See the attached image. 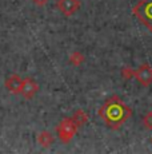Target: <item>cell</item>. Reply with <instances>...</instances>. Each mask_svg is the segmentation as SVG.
Instances as JSON below:
<instances>
[{
	"label": "cell",
	"mask_w": 152,
	"mask_h": 154,
	"mask_svg": "<svg viewBox=\"0 0 152 154\" xmlns=\"http://www.w3.org/2000/svg\"><path fill=\"white\" fill-rule=\"evenodd\" d=\"M132 115V109L128 107L121 98L112 95L99 109V117L103 119L104 125L111 130H118L127 122Z\"/></svg>",
	"instance_id": "1"
},
{
	"label": "cell",
	"mask_w": 152,
	"mask_h": 154,
	"mask_svg": "<svg viewBox=\"0 0 152 154\" xmlns=\"http://www.w3.org/2000/svg\"><path fill=\"white\" fill-rule=\"evenodd\" d=\"M133 16L152 32V0H139L132 7Z\"/></svg>",
	"instance_id": "2"
},
{
	"label": "cell",
	"mask_w": 152,
	"mask_h": 154,
	"mask_svg": "<svg viewBox=\"0 0 152 154\" xmlns=\"http://www.w3.org/2000/svg\"><path fill=\"white\" fill-rule=\"evenodd\" d=\"M77 130L79 126L76 125L72 118H63L59 122V125L56 126L57 137L63 143H69L72 141V138L76 135Z\"/></svg>",
	"instance_id": "3"
},
{
	"label": "cell",
	"mask_w": 152,
	"mask_h": 154,
	"mask_svg": "<svg viewBox=\"0 0 152 154\" xmlns=\"http://www.w3.org/2000/svg\"><path fill=\"white\" fill-rule=\"evenodd\" d=\"M133 76L137 83L143 87H148L152 85V66L148 63H143L139 69L133 71Z\"/></svg>",
	"instance_id": "4"
},
{
	"label": "cell",
	"mask_w": 152,
	"mask_h": 154,
	"mask_svg": "<svg viewBox=\"0 0 152 154\" xmlns=\"http://www.w3.org/2000/svg\"><path fill=\"white\" fill-rule=\"evenodd\" d=\"M39 93V85L32 76H25L23 79L22 88H20V95L25 99H32L36 94Z\"/></svg>",
	"instance_id": "5"
},
{
	"label": "cell",
	"mask_w": 152,
	"mask_h": 154,
	"mask_svg": "<svg viewBox=\"0 0 152 154\" xmlns=\"http://www.w3.org/2000/svg\"><path fill=\"white\" fill-rule=\"evenodd\" d=\"M81 3L79 0H57L56 7L64 16H72L79 11Z\"/></svg>",
	"instance_id": "6"
},
{
	"label": "cell",
	"mask_w": 152,
	"mask_h": 154,
	"mask_svg": "<svg viewBox=\"0 0 152 154\" xmlns=\"http://www.w3.org/2000/svg\"><path fill=\"white\" fill-rule=\"evenodd\" d=\"M22 83H23V78L17 74H12L10 75L4 82V86L7 88L8 93L13 94V95H17L20 94V88H22Z\"/></svg>",
	"instance_id": "7"
},
{
	"label": "cell",
	"mask_w": 152,
	"mask_h": 154,
	"mask_svg": "<svg viewBox=\"0 0 152 154\" xmlns=\"http://www.w3.org/2000/svg\"><path fill=\"white\" fill-rule=\"evenodd\" d=\"M37 142H39L40 146L49 147L52 145V142H54V137H52V134L48 130H44V131L39 133V135H37Z\"/></svg>",
	"instance_id": "8"
},
{
	"label": "cell",
	"mask_w": 152,
	"mask_h": 154,
	"mask_svg": "<svg viewBox=\"0 0 152 154\" xmlns=\"http://www.w3.org/2000/svg\"><path fill=\"white\" fill-rule=\"evenodd\" d=\"M72 119L75 121V123L79 127H81V126H84L87 122H88V114H87L84 110L79 109V110H76L74 112V115H72Z\"/></svg>",
	"instance_id": "9"
},
{
	"label": "cell",
	"mask_w": 152,
	"mask_h": 154,
	"mask_svg": "<svg viewBox=\"0 0 152 154\" xmlns=\"http://www.w3.org/2000/svg\"><path fill=\"white\" fill-rule=\"evenodd\" d=\"M143 126H144L148 131H152V111H148L147 114L143 117Z\"/></svg>",
	"instance_id": "10"
},
{
	"label": "cell",
	"mask_w": 152,
	"mask_h": 154,
	"mask_svg": "<svg viewBox=\"0 0 152 154\" xmlns=\"http://www.w3.org/2000/svg\"><path fill=\"white\" fill-rule=\"evenodd\" d=\"M48 2L49 0H32V3H35L37 7H44V5L48 4Z\"/></svg>",
	"instance_id": "11"
},
{
	"label": "cell",
	"mask_w": 152,
	"mask_h": 154,
	"mask_svg": "<svg viewBox=\"0 0 152 154\" xmlns=\"http://www.w3.org/2000/svg\"><path fill=\"white\" fill-rule=\"evenodd\" d=\"M151 143H152V138H151Z\"/></svg>",
	"instance_id": "12"
}]
</instances>
